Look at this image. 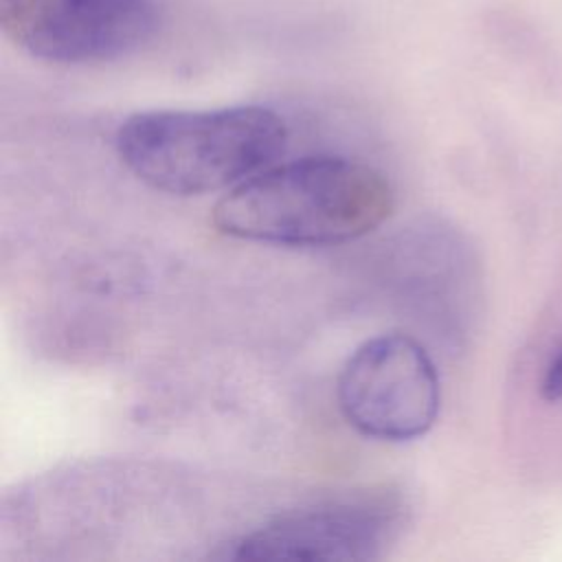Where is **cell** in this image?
<instances>
[{
    "label": "cell",
    "instance_id": "3957f363",
    "mask_svg": "<svg viewBox=\"0 0 562 562\" xmlns=\"http://www.w3.org/2000/svg\"><path fill=\"white\" fill-rule=\"evenodd\" d=\"M338 406L360 435L411 441L439 415V373L413 336L389 331L358 345L338 375Z\"/></svg>",
    "mask_w": 562,
    "mask_h": 562
},
{
    "label": "cell",
    "instance_id": "5b68a950",
    "mask_svg": "<svg viewBox=\"0 0 562 562\" xmlns=\"http://www.w3.org/2000/svg\"><path fill=\"white\" fill-rule=\"evenodd\" d=\"M0 26L37 59L90 64L147 44L158 11L151 0H0Z\"/></svg>",
    "mask_w": 562,
    "mask_h": 562
},
{
    "label": "cell",
    "instance_id": "8992f818",
    "mask_svg": "<svg viewBox=\"0 0 562 562\" xmlns=\"http://www.w3.org/2000/svg\"><path fill=\"white\" fill-rule=\"evenodd\" d=\"M540 393L547 402H560L562 400V349L558 351V356L547 367Z\"/></svg>",
    "mask_w": 562,
    "mask_h": 562
},
{
    "label": "cell",
    "instance_id": "277c9868",
    "mask_svg": "<svg viewBox=\"0 0 562 562\" xmlns=\"http://www.w3.org/2000/svg\"><path fill=\"white\" fill-rule=\"evenodd\" d=\"M402 501L364 490L285 509L222 544V560H373L397 536Z\"/></svg>",
    "mask_w": 562,
    "mask_h": 562
},
{
    "label": "cell",
    "instance_id": "6da1fadb",
    "mask_svg": "<svg viewBox=\"0 0 562 562\" xmlns=\"http://www.w3.org/2000/svg\"><path fill=\"white\" fill-rule=\"evenodd\" d=\"M391 182L345 156H303L235 184L213 209L224 235L277 246H334L378 228L393 211Z\"/></svg>",
    "mask_w": 562,
    "mask_h": 562
},
{
    "label": "cell",
    "instance_id": "7a4b0ae2",
    "mask_svg": "<svg viewBox=\"0 0 562 562\" xmlns=\"http://www.w3.org/2000/svg\"><path fill=\"white\" fill-rule=\"evenodd\" d=\"M285 145V121L263 105L138 112L116 132L121 162L173 195L235 187L274 165Z\"/></svg>",
    "mask_w": 562,
    "mask_h": 562
}]
</instances>
